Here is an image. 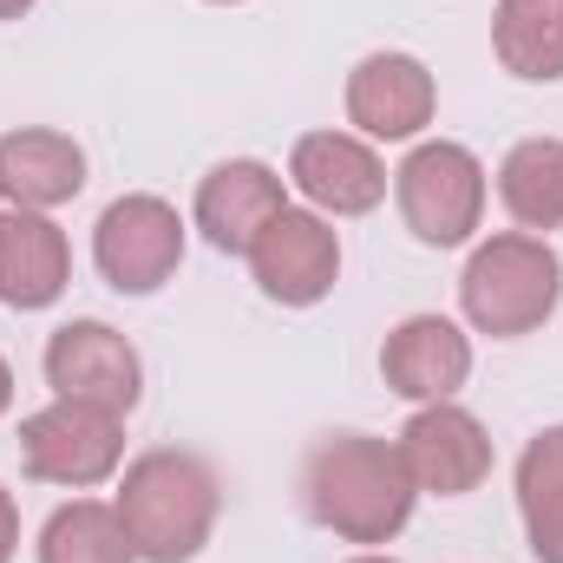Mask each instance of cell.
<instances>
[{"mask_svg": "<svg viewBox=\"0 0 563 563\" xmlns=\"http://www.w3.org/2000/svg\"><path fill=\"white\" fill-rule=\"evenodd\" d=\"M563 505V426H544L518 459V518Z\"/></svg>", "mask_w": 563, "mask_h": 563, "instance_id": "19", "label": "cell"}, {"mask_svg": "<svg viewBox=\"0 0 563 563\" xmlns=\"http://www.w3.org/2000/svg\"><path fill=\"white\" fill-rule=\"evenodd\" d=\"M498 203L518 230H563V139H518L498 164Z\"/></svg>", "mask_w": 563, "mask_h": 563, "instance_id": "17", "label": "cell"}, {"mask_svg": "<svg viewBox=\"0 0 563 563\" xmlns=\"http://www.w3.org/2000/svg\"><path fill=\"white\" fill-rule=\"evenodd\" d=\"M288 184L321 210V217H367L387 203L394 170L361 132H301L288 151Z\"/></svg>", "mask_w": 563, "mask_h": 563, "instance_id": "11", "label": "cell"}, {"mask_svg": "<svg viewBox=\"0 0 563 563\" xmlns=\"http://www.w3.org/2000/svg\"><path fill=\"white\" fill-rule=\"evenodd\" d=\"M558 301H563V256L551 236H531V230H498V236L472 243V256L459 269V308L492 341L538 334L558 314Z\"/></svg>", "mask_w": 563, "mask_h": 563, "instance_id": "3", "label": "cell"}, {"mask_svg": "<svg viewBox=\"0 0 563 563\" xmlns=\"http://www.w3.org/2000/svg\"><path fill=\"white\" fill-rule=\"evenodd\" d=\"M7 413H13V367L0 361V420H7Z\"/></svg>", "mask_w": 563, "mask_h": 563, "instance_id": "22", "label": "cell"}, {"mask_svg": "<svg viewBox=\"0 0 563 563\" xmlns=\"http://www.w3.org/2000/svg\"><path fill=\"white\" fill-rule=\"evenodd\" d=\"M112 511H119L139 563H190L217 538L223 485H217L210 459H197L184 445H151L125 465Z\"/></svg>", "mask_w": 563, "mask_h": 563, "instance_id": "2", "label": "cell"}, {"mask_svg": "<svg viewBox=\"0 0 563 563\" xmlns=\"http://www.w3.org/2000/svg\"><path fill=\"white\" fill-rule=\"evenodd\" d=\"M250 276L263 288V301H276V308H314V301H328L334 282H341V236H334V223L321 210H295L288 203L276 223L256 236Z\"/></svg>", "mask_w": 563, "mask_h": 563, "instance_id": "8", "label": "cell"}, {"mask_svg": "<svg viewBox=\"0 0 563 563\" xmlns=\"http://www.w3.org/2000/svg\"><path fill=\"white\" fill-rule=\"evenodd\" d=\"M525 544H531V558L538 563H563V505L558 511L525 518Z\"/></svg>", "mask_w": 563, "mask_h": 563, "instance_id": "20", "label": "cell"}, {"mask_svg": "<svg viewBox=\"0 0 563 563\" xmlns=\"http://www.w3.org/2000/svg\"><path fill=\"white\" fill-rule=\"evenodd\" d=\"M40 563H139L106 498H73L40 525Z\"/></svg>", "mask_w": 563, "mask_h": 563, "instance_id": "18", "label": "cell"}, {"mask_svg": "<svg viewBox=\"0 0 563 563\" xmlns=\"http://www.w3.org/2000/svg\"><path fill=\"white\" fill-rule=\"evenodd\" d=\"M20 551V505H13V492L0 485V563H13Z\"/></svg>", "mask_w": 563, "mask_h": 563, "instance_id": "21", "label": "cell"}, {"mask_svg": "<svg viewBox=\"0 0 563 563\" xmlns=\"http://www.w3.org/2000/svg\"><path fill=\"white\" fill-rule=\"evenodd\" d=\"M86 190V151L53 125H20L0 139V197L7 210H59Z\"/></svg>", "mask_w": 563, "mask_h": 563, "instance_id": "15", "label": "cell"}, {"mask_svg": "<svg viewBox=\"0 0 563 563\" xmlns=\"http://www.w3.org/2000/svg\"><path fill=\"white\" fill-rule=\"evenodd\" d=\"M394 203H400V223L413 230V243H426V250L472 243L478 223H485V164H478V151H465L452 139H420L394 170Z\"/></svg>", "mask_w": 563, "mask_h": 563, "instance_id": "4", "label": "cell"}, {"mask_svg": "<svg viewBox=\"0 0 563 563\" xmlns=\"http://www.w3.org/2000/svg\"><path fill=\"white\" fill-rule=\"evenodd\" d=\"M73 282V243L46 210H7L0 217V301L20 314H40Z\"/></svg>", "mask_w": 563, "mask_h": 563, "instance_id": "14", "label": "cell"}, {"mask_svg": "<svg viewBox=\"0 0 563 563\" xmlns=\"http://www.w3.org/2000/svg\"><path fill=\"white\" fill-rule=\"evenodd\" d=\"M347 563H400V558H387V551H361V558H347Z\"/></svg>", "mask_w": 563, "mask_h": 563, "instance_id": "24", "label": "cell"}, {"mask_svg": "<svg viewBox=\"0 0 563 563\" xmlns=\"http://www.w3.org/2000/svg\"><path fill=\"white\" fill-rule=\"evenodd\" d=\"M210 7H236V0H210Z\"/></svg>", "mask_w": 563, "mask_h": 563, "instance_id": "25", "label": "cell"}, {"mask_svg": "<svg viewBox=\"0 0 563 563\" xmlns=\"http://www.w3.org/2000/svg\"><path fill=\"white\" fill-rule=\"evenodd\" d=\"M400 459L420 485V498H465L492 478V432L478 413H465L459 400H432L413 407V420L400 426Z\"/></svg>", "mask_w": 563, "mask_h": 563, "instance_id": "10", "label": "cell"}, {"mask_svg": "<svg viewBox=\"0 0 563 563\" xmlns=\"http://www.w3.org/2000/svg\"><path fill=\"white\" fill-rule=\"evenodd\" d=\"M184 230L190 223L177 217V203L151 190H125L92 223V269L119 295H157L184 263Z\"/></svg>", "mask_w": 563, "mask_h": 563, "instance_id": "6", "label": "cell"}, {"mask_svg": "<svg viewBox=\"0 0 563 563\" xmlns=\"http://www.w3.org/2000/svg\"><path fill=\"white\" fill-rule=\"evenodd\" d=\"M288 210V177L263 157H223L203 184H197V203H190V223L203 230L210 250L223 256H250L256 236Z\"/></svg>", "mask_w": 563, "mask_h": 563, "instance_id": "12", "label": "cell"}, {"mask_svg": "<svg viewBox=\"0 0 563 563\" xmlns=\"http://www.w3.org/2000/svg\"><path fill=\"white\" fill-rule=\"evenodd\" d=\"M439 119V79L420 53H367L347 73V125L367 144H413Z\"/></svg>", "mask_w": 563, "mask_h": 563, "instance_id": "9", "label": "cell"}, {"mask_svg": "<svg viewBox=\"0 0 563 563\" xmlns=\"http://www.w3.org/2000/svg\"><path fill=\"white\" fill-rule=\"evenodd\" d=\"M492 53L525 86L563 79V0H498L492 13Z\"/></svg>", "mask_w": 563, "mask_h": 563, "instance_id": "16", "label": "cell"}, {"mask_svg": "<svg viewBox=\"0 0 563 563\" xmlns=\"http://www.w3.org/2000/svg\"><path fill=\"white\" fill-rule=\"evenodd\" d=\"M20 13H33V0H0V20H20Z\"/></svg>", "mask_w": 563, "mask_h": 563, "instance_id": "23", "label": "cell"}, {"mask_svg": "<svg viewBox=\"0 0 563 563\" xmlns=\"http://www.w3.org/2000/svg\"><path fill=\"white\" fill-rule=\"evenodd\" d=\"M380 380L413 407L459 400V387L472 380V334L452 314H407L380 341Z\"/></svg>", "mask_w": 563, "mask_h": 563, "instance_id": "13", "label": "cell"}, {"mask_svg": "<svg viewBox=\"0 0 563 563\" xmlns=\"http://www.w3.org/2000/svg\"><path fill=\"white\" fill-rule=\"evenodd\" d=\"M301 505L308 518L361 551L394 544L413 525L420 485L400 459V439H374V432H328L308 459H301Z\"/></svg>", "mask_w": 563, "mask_h": 563, "instance_id": "1", "label": "cell"}, {"mask_svg": "<svg viewBox=\"0 0 563 563\" xmlns=\"http://www.w3.org/2000/svg\"><path fill=\"white\" fill-rule=\"evenodd\" d=\"M20 465L40 485L92 492V485L119 478V465H125V420L79 407V400H46L40 413L20 420Z\"/></svg>", "mask_w": 563, "mask_h": 563, "instance_id": "5", "label": "cell"}, {"mask_svg": "<svg viewBox=\"0 0 563 563\" xmlns=\"http://www.w3.org/2000/svg\"><path fill=\"white\" fill-rule=\"evenodd\" d=\"M46 387L53 400H79V407H99V413H132L144 400V361L139 347L112 328V321H66L46 334Z\"/></svg>", "mask_w": 563, "mask_h": 563, "instance_id": "7", "label": "cell"}]
</instances>
